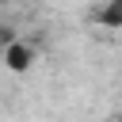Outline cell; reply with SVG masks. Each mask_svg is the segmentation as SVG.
Listing matches in <instances>:
<instances>
[{
	"mask_svg": "<svg viewBox=\"0 0 122 122\" xmlns=\"http://www.w3.org/2000/svg\"><path fill=\"white\" fill-rule=\"evenodd\" d=\"M4 61H8V69H11V72H27V69H30V61H34V53H30L23 42H8Z\"/></svg>",
	"mask_w": 122,
	"mask_h": 122,
	"instance_id": "obj_1",
	"label": "cell"
}]
</instances>
